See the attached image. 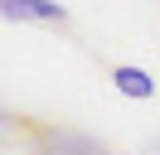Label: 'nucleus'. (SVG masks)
<instances>
[{
	"mask_svg": "<svg viewBox=\"0 0 160 155\" xmlns=\"http://www.w3.org/2000/svg\"><path fill=\"white\" fill-rule=\"evenodd\" d=\"M150 155H160V141H155V145H150Z\"/></svg>",
	"mask_w": 160,
	"mask_h": 155,
	"instance_id": "nucleus-4",
	"label": "nucleus"
},
{
	"mask_svg": "<svg viewBox=\"0 0 160 155\" xmlns=\"http://www.w3.org/2000/svg\"><path fill=\"white\" fill-rule=\"evenodd\" d=\"M112 82H117V92H121V97H136V102L155 97V78H150L146 68H131V63H121V68H112Z\"/></svg>",
	"mask_w": 160,
	"mask_h": 155,
	"instance_id": "nucleus-3",
	"label": "nucleus"
},
{
	"mask_svg": "<svg viewBox=\"0 0 160 155\" xmlns=\"http://www.w3.org/2000/svg\"><path fill=\"white\" fill-rule=\"evenodd\" d=\"M0 15L5 19H44V24H63L68 10L58 0H0Z\"/></svg>",
	"mask_w": 160,
	"mask_h": 155,
	"instance_id": "nucleus-2",
	"label": "nucleus"
},
{
	"mask_svg": "<svg viewBox=\"0 0 160 155\" xmlns=\"http://www.w3.org/2000/svg\"><path fill=\"white\" fill-rule=\"evenodd\" d=\"M34 155H102V145L92 136L58 131V126H39L34 131Z\"/></svg>",
	"mask_w": 160,
	"mask_h": 155,
	"instance_id": "nucleus-1",
	"label": "nucleus"
}]
</instances>
